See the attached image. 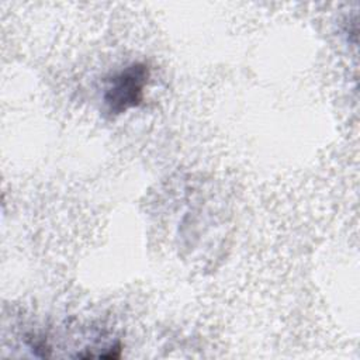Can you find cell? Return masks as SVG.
I'll list each match as a JSON object with an SVG mask.
<instances>
[{
	"mask_svg": "<svg viewBox=\"0 0 360 360\" xmlns=\"http://www.w3.org/2000/svg\"><path fill=\"white\" fill-rule=\"evenodd\" d=\"M148 80L149 68L142 62H134L115 73L108 80L103 96L107 112L118 115L138 107L143 98Z\"/></svg>",
	"mask_w": 360,
	"mask_h": 360,
	"instance_id": "6da1fadb",
	"label": "cell"
}]
</instances>
